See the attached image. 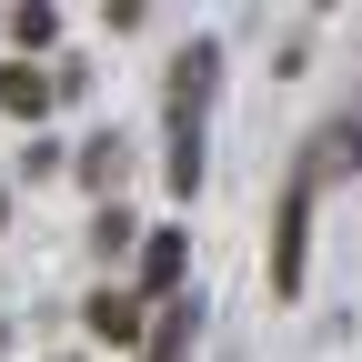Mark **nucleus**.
Returning a JSON list of instances; mask_svg holds the SVG:
<instances>
[{"mask_svg":"<svg viewBox=\"0 0 362 362\" xmlns=\"http://www.w3.org/2000/svg\"><path fill=\"white\" fill-rule=\"evenodd\" d=\"M302 252H312V192H302V181H292V192H282V211H272V292H302Z\"/></svg>","mask_w":362,"mask_h":362,"instance_id":"1","label":"nucleus"},{"mask_svg":"<svg viewBox=\"0 0 362 362\" xmlns=\"http://www.w3.org/2000/svg\"><path fill=\"white\" fill-rule=\"evenodd\" d=\"M342 171H362V121H322L292 181H302V192H322V181H342Z\"/></svg>","mask_w":362,"mask_h":362,"instance_id":"2","label":"nucleus"},{"mask_svg":"<svg viewBox=\"0 0 362 362\" xmlns=\"http://www.w3.org/2000/svg\"><path fill=\"white\" fill-rule=\"evenodd\" d=\"M211 90H221V51H211V40H192V51L171 61V121H192V131H202Z\"/></svg>","mask_w":362,"mask_h":362,"instance_id":"3","label":"nucleus"},{"mask_svg":"<svg viewBox=\"0 0 362 362\" xmlns=\"http://www.w3.org/2000/svg\"><path fill=\"white\" fill-rule=\"evenodd\" d=\"M192 342H202V302H151L141 362H192Z\"/></svg>","mask_w":362,"mask_h":362,"instance_id":"4","label":"nucleus"},{"mask_svg":"<svg viewBox=\"0 0 362 362\" xmlns=\"http://www.w3.org/2000/svg\"><path fill=\"white\" fill-rule=\"evenodd\" d=\"M81 322H90V342H141V332H151V302H141V292H90Z\"/></svg>","mask_w":362,"mask_h":362,"instance_id":"5","label":"nucleus"},{"mask_svg":"<svg viewBox=\"0 0 362 362\" xmlns=\"http://www.w3.org/2000/svg\"><path fill=\"white\" fill-rule=\"evenodd\" d=\"M181 272H192V242H181V232H151L141 242V302H181Z\"/></svg>","mask_w":362,"mask_h":362,"instance_id":"6","label":"nucleus"},{"mask_svg":"<svg viewBox=\"0 0 362 362\" xmlns=\"http://www.w3.org/2000/svg\"><path fill=\"white\" fill-rule=\"evenodd\" d=\"M51 71H30V61H0V111H21V121H40V111H51Z\"/></svg>","mask_w":362,"mask_h":362,"instance_id":"7","label":"nucleus"},{"mask_svg":"<svg viewBox=\"0 0 362 362\" xmlns=\"http://www.w3.org/2000/svg\"><path fill=\"white\" fill-rule=\"evenodd\" d=\"M171 192H202V131L171 121Z\"/></svg>","mask_w":362,"mask_h":362,"instance_id":"8","label":"nucleus"},{"mask_svg":"<svg viewBox=\"0 0 362 362\" xmlns=\"http://www.w3.org/2000/svg\"><path fill=\"white\" fill-rule=\"evenodd\" d=\"M11 30H21V51H40V40H61V11H40V0H30V11H11Z\"/></svg>","mask_w":362,"mask_h":362,"instance_id":"9","label":"nucleus"},{"mask_svg":"<svg viewBox=\"0 0 362 362\" xmlns=\"http://www.w3.org/2000/svg\"><path fill=\"white\" fill-rule=\"evenodd\" d=\"M90 242H101V262H121V252H131V211H101V221H90Z\"/></svg>","mask_w":362,"mask_h":362,"instance_id":"10","label":"nucleus"},{"mask_svg":"<svg viewBox=\"0 0 362 362\" xmlns=\"http://www.w3.org/2000/svg\"><path fill=\"white\" fill-rule=\"evenodd\" d=\"M0 352H11V322H0Z\"/></svg>","mask_w":362,"mask_h":362,"instance_id":"11","label":"nucleus"}]
</instances>
